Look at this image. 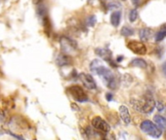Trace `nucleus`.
Instances as JSON below:
<instances>
[{
    "mask_svg": "<svg viewBox=\"0 0 166 140\" xmlns=\"http://www.w3.org/2000/svg\"><path fill=\"white\" fill-rule=\"evenodd\" d=\"M131 105L136 111L144 114H151L155 107V101L151 94H146L142 99H131Z\"/></svg>",
    "mask_w": 166,
    "mask_h": 140,
    "instance_id": "f257e3e1",
    "label": "nucleus"
},
{
    "mask_svg": "<svg viewBox=\"0 0 166 140\" xmlns=\"http://www.w3.org/2000/svg\"><path fill=\"white\" fill-rule=\"evenodd\" d=\"M93 72L102 78V80L104 81L105 84L107 85L108 89H111V90L116 89V87H117L116 78L108 68L105 67L103 64H101V65H99V66L96 68Z\"/></svg>",
    "mask_w": 166,
    "mask_h": 140,
    "instance_id": "f03ea898",
    "label": "nucleus"
},
{
    "mask_svg": "<svg viewBox=\"0 0 166 140\" xmlns=\"http://www.w3.org/2000/svg\"><path fill=\"white\" fill-rule=\"evenodd\" d=\"M142 131H144L146 134L150 135V136L154 138H159L161 136V129L159 126H157V125H154V122L150 120H145L141 122L140 125Z\"/></svg>",
    "mask_w": 166,
    "mask_h": 140,
    "instance_id": "7ed1b4c3",
    "label": "nucleus"
},
{
    "mask_svg": "<svg viewBox=\"0 0 166 140\" xmlns=\"http://www.w3.org/2000/svg\"><path fill=\"white\" fill-rule=\"evenodd\" d=\"M60 45H61V50L64 54H67L68 56L74 55L77 52V43L72 40V39L68 38V37H62L60 40Z\"/></svg>",
    "mask_w": 166,
    "mask_h": 140,
    "instance_id": "20e7f679",
    "label": "nucleus"
},
{
    "mask_svg": "<svg viewBox=\"0 0 166 140\" xmlns=\"http://www.w3.org/2000/svg\"><path fill=\"white\" fill-rule=\"evenodd\" d=\"M68 93L77 102L83 103L88 101V96H87L85 91L79 86H71V88H68Z\"/></svg>",
    "mask_w": 166,
    "mask_h": 140,
    "instance_id": "39448f33",
    "label": "nucleus"
},
{
    "mask_svg": "<svg viewBox=\"0 0 166 140\" xmlns=\"http://www.w3.org/2000/svg\"><path fill=\"white\" fill-rule=\"evenodd\" d=\"M127 47L128 49L132 51L134 54L136 55H146L147 54V47L145 46V44L142 43V42H139V41H129L127 43Z\"/></svg>",
    "mask_w": 166,
    "mask_h": 140,
    "instance_id": "423d86ee",
    "label": "nucleus"
},
{
    "mask_svg": "<svg viewBox=\"0 0 166 140\" xmlns=\"http://www.w3.org/2000/svg\"><path fill=\"white\" fill-rule=\"evenodd\" d=\"M92 126L94 129H96L99 131H102V132L107 133L111 130V126L108 122L105 121L104 119H102L101 117H95L92 120Z\"/></svg>",
    "mask_w": 166,
    "mask_h": 140,
    "instance_id": "0eeeda50",
    "label": "nucleus"
},
{
    "mask_svg": "<svg viewBox=\"0 0 166 140\" xmlns=\"http://www.w3.org/2000/svg\"><path fill=\"white\" fill-rule=\"evenodd\" d=\"M79 80L81 81V83L83 84L85 88H87L88 90H96L97 89V84L94 80V78L90 75V74H87V73H80L79 74Z\"/></svg>",
    "mask_w": 166,
    "mask_h": 140,
    "instance_id": "6e6552de",
    "label": "nucleus"
},
{
    "mask_svg": "<svg viewBox=\"0 0 166 140\" xmlns=\"http://www.w3.org/2000/svg\"><path fill=\"white\" fill-rule=\"evenodd\" d=\"M95 52L98 56L102 58L104 60H106L107 62L111 64L112 66H116V64L113 63L111 52L108 49H107V48H97V49H95Z\"/></svg>",
    "mask_w": 166,
    "mask_h": 140,
    "instance_id": "1a4fd4ad",
    "label": "nucleus"
},
{
    "mask_svg": "<svg viewBox=\"0 0 166 140\" xmlns=\"http://www.w3.org/2000/svg\"><path fill=\"white\" fill-rule=\"evenodd\" d=\"M56 63L59 66H67V65L71 64V59L67 54H59L56 58Z\"/></svg>",
    "mask_w": 166,
    "mask_h": 140,
    "instance_id": "9d476101",
    "label": "nucleus"
},
{
    "mask_svg": "<svg viewBox=\"0 0 166 140\" xmlns=\"http://www.w3.org/2000/svg\"><path fill=\"white\" fill-rule=\"evenodd\" d=\"M119 115L121 120L124 122L125 125H130L131 122V116H130V113L128 108L124 106V105H121L119 107Z\"/></svg>",
    "mask_w": 166,
    "mask_h": 140,
    "instance_id": "9b49d317",
    "label": "nucleus"
},
{
    "mask_svg": "<svg viewBox=\"0 0 166 140\" xmlns=\"http://www.w3.org/2000/svg\"><path fill=\"white\" fill-rule=\"evenodd\" d=\"M151 35H152V29L150 28V27H144V28H142L141 30H140V32H139L140 39H141L142 41L150 40Z\"/></svg>",
    "mask_w": 166,
    "mask_h": 140,
    "instance_id": "f8f14e48",
    "label": "nucleus"
},
{
    "mask_svg": "<svg viewBox=\"0 0 166 140\" xmlns=\"http://www.w3.org/2000/svg\"><path fill=\"white\" fill-rule=\"evenodd\" d=\"M120 20H121V12L120 11H115L111 15V24L115 26V27H117V26L119 25Z\"/></svg>",
    "mask_w": 166,
    "mask_h": 140,
    "instance_id": "ddd939ff",
    "label": "nucleus"
},
{
    "mask_svg": "<svg viewBox=\"0 0 166 140\" xmlns=\"http://www.w3.org/2000/svg\"><path fill=\"white\" fill-rule=\"evenodd\" d=\"M130 65H132V66H135V67H139V68H146L147 62H146L145 59L137 58V59H134L132 61H131Z\"/></svg>",
    "mask_w": 166,
    "mask_h": 140,
    "instance_id": "4468645a",
    "label": "nucleus"
},
{
    "mask_svg": "<svg viewBox=\"0 0 166 140\" xmlns=\"http://www.w3.org/2000/svg\"><path fill=\"white\" fill-rule=\"evenodd\" d=\"M154 120V122L157 125V126H159L161 129H166V119L164 117L160 115H155Z\"/></svg>",
    "mask_w": 166,
    "mask_h": 140,
    "instance_id": "2eb2a0df",
    "label": "nucleus"
},
{
    "mask_svg": "<svg viewBox=\"0 0 166 140\" xmlns=\"http://www.w3.org/2000/svg\"><path fill=\"white\" fill-rule=\"evenodd\" d=\"M165 37H166V24H164L159 31L155 34L154 39H155L156 42H160V41H162Z\"/></svg>",
    "mask_w": 166,
    "mask_h": 140,
    "instance_id": "dca6fc26",
    "label": "nucleus"
},
{
    "mask_svg": "<svg viewBox=\"0 0 166 140\" xmlns=\"http://www.w3.org/2000/svg\"><path fill=\"white\" fill-rule=\"evenodd\" d=\"M120 33H121V35H123L125 37H129V36H132L134 34V29L129 27V26H123L120 30Z\"/></svg>",
    "mask_w": 166,
    "mask_h": 140,
    "instance_id": "f3484780",
    "label": "nucleus"
},
{
    "mask_svg": "<svg viewBox=\"0 0 166 140\" xmlns=\"http://www.w3.org/2000/svg\"><path fill=\"white\" fill-rule=\"evenodd\" d=\"M137 18H138V11L136 10V9L131 10L129 13V21H131V23H134V21L137 20Z\"/></svg>",
    "mask_w": 166,
    "mask_h": 140,
    "instance_id": "a211bd4d",
    "label": "nucleus"
},
{
    "mask_svg": "<svg viewBox=\"0 0 166 140\" xmlns=\"http://www.w3.org/2000/svg\"><path fill=\"white\" fill-rule=\"evenodd\" d=\"M102 64V61L101 60H99V59H94L92 62L90 63V69H91V71H94V70L97 68L99 65H101Z\"/></svg>",
    "mask_w": 166,
    "mask_h": 140,
    "instance_id": "6ab92c4d",
    "label": "nucleus"
},
{
    "mask_svg": "<svg viewBox=\"0 0 166 140\" xmlns=\"http://www.w3.org/2000/svg\"><path fill=\"white\" fill-rule=\"evenodd\" d=\"M96 17L95 16H90V17H88V19H87V24H88V25L89 26H94L95 25V24H96Z\"/></svg>",
    "mask_w": 166,
    "mask_h": 140,
    "instance_id": "aec40b11",
    "label": "nucleus"
},
{
    "mask_svg": "<svg viewBox=\"0 0 166 140\" xmlns=\"http://www.w3.org/2000/svg\"><path fill=\"white\" fill-rule=\"evenodd\" d=\"M155 105H156V108H157V110H158V112H163L164 111V109H165L164 104L161 101H157L155 103Z\"/></svg>",
    "mask_w": 166,
    "mask_h": 140,
    "instance_id": "412c9836",
    "label": "nucleus"
},
{
    "mask_svg": "<svg viewBox=\"0 0 166 140\" xmlns=\"http://www.w3.org/2000/svg\"><path fill=\"white\" fill-rule=\"evenodd\" d=\"M120 5L118 3H115V2H112V3H110V4H108V8L110 9V10H112V9H117V8H119Z\"/></svg>",
    "mask_w": 166,
    "mask_h": 140,
    "instance_id": "4be33fe9",
    "label": "nucleus"
},
{
    "mask_svg": "<svg viewBox=\"0 0 166 140\" xmlns=\"http://www.w3.org/2000/svg\"><path fill=\"white\" fill-rule=\"evenodd\" d=\"M161 69H162V72H163V74L166 76V61L165 62H163V64H162V66H161Z\"/></svg>",
    "mask_w": 166,
    "mask_h": 140,
    "instance_id": "5701e85b",
    "label": "nucleus"
},
{
    "mask_svg": "<svg viewBox=\"0 0 166 140\" xmlns=\"http://www.w3.org/2000/svg\"><path fill=\"white\" fill-rule=\"evenodd\" d=\"M106 97H107V99L108 100V101H111V99H112V94H107Z\"/></svg>",
    "mask_w": 166,
    "mask_h": 140,
    "instance_id": "b1692460",
    "label": "nucleus"
},
{
    "mask_svg": "<svg viewBox=\"0 0 166 140\" xmlns=\"http://www.w3.org/2000/svg\"><path fill=\"white\" fill-rule=\"evenodd\" d=\"M131 1H132L133 5H135V6H138L140 3V0H131Z\"/></svg>",
    "mask_w": 166,
    "mask_h": 140,
    "instance_id": "393cba45",
    "label": "nucleus"
},
{
    "mask_svg": "<svg viewBox=\"0 0 166 140\" xmlns=\"http://www.w3.org/2000/svg\"><path fill=\"white\" fill-rule=\"evenodd\" d=\"M121 59H123V56H119V58H117V62H119Z\"/></svg>",
    "mask_w": 166,
    "mask_h": 140,
    "instance_id": "a878e982",
    "label": "nucleus"
},
{
    "mask_svg": "<svg viewBox=\"0 0 166 140\" xmlns=\"http://www.w3.org/2000/svg\"><path fill=\"white\" fill-rule=\"evenodd\" d=\"M122 1H126V0H122Z\"/></svg>",
    "mask_w": 166,
    "mask_h": 140,
    "instance_id": "bb28decb",
    "label": "nucleus"
}]
</instances>
